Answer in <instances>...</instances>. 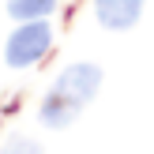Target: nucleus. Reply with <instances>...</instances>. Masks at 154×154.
Returning a JSON list of instances; mask_svg holds the SVG:
<instances>
[{"mask_svg": "<svg viewBox=\"0 0 154 154\" xmlns=\"http://www.w3.org/2000/svg\"><path fill=\"white\" fill-rule=\"evenodd\" d=\"M147 0H94V19L105 30H132Z\"/></svg>", "mask_w": 154, "mask_h": 154, "instance_id": "obj_3", "label": "nucleus"}, {"mask_svg": "<svg viewBox=\"0 0 154 154\" xmlns=\"http://www.w3.org/2000/svg\"><path fill=\"white\" fill-rule=\"evenodd\" d=\"M53 49V26L49 19H34V23H19L4 42V60L11 68H30Z\"/></svg>", "mask_w": 154, "mask_h": 154, "instance_id": "obj_2", "label": "nucleus"}, {"mask_svg": "<svg viewBox=\"0 0 154 154\" xmlns=\"http://www.w3.org/2000/svg\"><path fill=\"white\" fill-rule=\"evenodd\" d=\"M98 87H102V68L98 64H68L64 72L53 79V87L45 90L42 105H38V120L45 128H68L90 102H94Z\"/></svg>", "mask_w": 154, "mask_h": 154, "instance_id": "obj_1", "label": "nucleus"}, {"mask_svg": "<svg viewBox=\"0 0 154 154\" xmlns=\"http://www.w3.org/2000/svg\"><path fill=\"white\" fill-rule=\"evenodd\" d=\"M0 154H45V150H42V143L30 139V135H11V139L0 147Z\"/></svg>", "mask_w": 154, "mask_h": 154, "instance_id": "obj_5", "label": "nucleus"}, {"mask_svg": "<svg viewBox=\"0 0 154 154\" xmlns=\"http://www.w3.org/2000/svg\"><path fill=\"white\" fill-rule=\"evenodd\" d=\"M57 4L60 0H8V15L19 23H34V19H49Z\"/></svg>", "mask_w": 154, "mask_h": 154, "instance_id": "obj_4", "label": "nucleus"}]
</instances>
